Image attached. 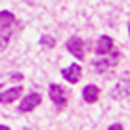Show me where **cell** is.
<instances>
[{
  "label": "cell",
  "mask_w": 130,
  "mask_h": 130,
  "mask_svg": "<svg viewBox=\"0 0 130 130\" xmlns=\"http://www.w3.org/2000/svg\"><path fill=\"white\" fill-rule=\"evenodd\" d=\"M17 27H19V21L15 19L12 12H8V10L0 12V50H4L8 46L10 38L17 31Z\"/></svg>",
  "instance_id": "1"
},
{
  "label": "cell",
  "mask_w": 130,
  "mask_h": 130,
  "mask_svg": "<svg viewBox=\"0 0 130 130\" xmlns=\"http://www.w3.org/2000/svg\"><path fill=\"white\" fill-rule=\"evenodd\" d=\"M130 96V73H124L119 82L115 84V88L111 90V98L113 100H122V98Z\"/></svg>",
  "instance_id": "2"
},
{
  "label": "cell",
  "mask_w": 130,
  "mask_h": 130,
  "mask_svg": "<svg viewBox=\"0 0 130 130\" xmlns=\"http://www.w3.org/2000/svg\"><path fill=\"white\" fill-rule=\"evenodd\" d=\"M119 57H121V54L113 52V56L107 57V59H96V61H94V69H96L100 75H105L109 69H113L115 65L119 63Z\"/></svg>",
  "instance_id": "3"
},
{
  "label": "cell",
  "mask_w": 130,
  "mask_h": 130,
  "mask_svg": "<svg viewBox=\"0 0 130 130\" xmlns=\"http://www.w3.org/2000/svg\"><path fill=\"white\" fill-rule=\"evenodd\" d=\"M50 98H52L54 105L57 109H63L67 105V92L61 88L59 84H50Z\"/></svg>",
  "instance_id": "4"
},
{
  "label": "cell",
  "mask_w": 130,
  "mask_h": 130,
  "mask_svg": "<svg viewBox=\"0 0 130 130\" xmlns=\"http://www.w3.org/2000/svg\"><path fill=\"white\" fill-rule=\"evenodd\" d=\"M67 52H71L77 59H84V42H82L80 37H71L65 44Z\"/></svg>",
  "instance_id": "5"
},
{
  "label": "cell",
  "mask_w": 130,
  "mask_h": 130,
  "mask_svg": "<svg viewBox=\"0 0 130 130\" xmlns=\"http://www.w3.org/2000/svg\"><path fill=\"white\" fill-rule=\"evenodd\" d=\"M40 102H42L40 94L32 92V94H29V96H25L23 100H21L19 111H21V113H29V111H32V109H35L37 105H40Z\"/></svg>",
  "instance_id": "6"
},
{
  "label": "cell",
  "mask_w": 130,
  "mask_h": 130,
  "mask_svg": "<svg viewBox=\"0 0 130 130\" xmlns=\"http://www.w3.org/2000/svg\"><path fill=\"white\" fill-rule=\"evenodd\" d=\"M61 75H63V78H65L67 82H71V84H77V82L80 80L82 69H80V65H78V63H73V65H69L67 69L61 71Z\"/></svg>",
  "instance_id": "7"
},
{
  "label": "cell",
  "mask_w": 130,
  "mask_h": 130,
  "mask_svg": "<svg viewBox=\"0 0 130 130\" xmlns=\"http://www.w3.org/2000/svg\"><path fill=\"white\" fill-rule=\"evenodd\" d=\"M113 52V38L103 35V37L98 38V44H96V54L98 56H105V54Z\"/></svg>",
  "instance_id": "8"
},
{
  "label": "cell",
  "mask_w": 130,
  "mask_h": 130,
  "mask_svg": "<svg viewBox=\"0 0 130 130\" xmlns=\"http://www.w3.org/2000/svg\"><path fill=\"white\" fill-rule=\"evenodd\" d=\"M21 86H13V88H10V90H6V92H2L0 94V103L2 105H8V103H12V102H15L17 98L21 96Z\"/></svg>",
  "instance_id": "9"
},
{
  "label": "cell",
  "mask_w": 130,
  "mask_h": 130,
  "mask_svg": "<svg viewBox=\"0 0 130 130\" xmlns=\"http://www.w3.org/2000/svg\"><path fill=\"white\" fill-rule=\"evenodd\" d=\"M82 98H84L86 103H96L98 98H100V88L94 84H88L84 90H82Z\"/></svg>",
  "instance_id": "10"
},
{
  "label": "cell",
  "mask_w": 130,
  "mask_h": 130,
  "mask_svg": "<svg viewBox=\"0 0 130 130\" xmlns=\"http://www.w3.org/2000/svg\"><path fill=\"white\" fill-rule=\"evenodd\" d=\"M40 46L44 50H52L54 46H56V40H54V37H48V35H44V37L40 38Z\"/></svg>",
  "instance_id": "11"
},
{
  "label": "cell",
  "mask_w": 130,
  "mask_h": 130,
  "mask_svg": "<svg viewBox=\"0 0 130 130\" xmlns=\"http://www.w3.org/2000/svg\"><path fill=\"white\" fill-rule=\"evenodd\" d=\"M12 78L13 80H23V75L21 73H12Z\"/></svg>",
  "instance_id": "12"
},
{
  "label": "cell",
  "mask_w": 130,
  "mask_h": 130,
  "mask_svg": "<svg viewBox=\"0 0 130 130\" xmlns=\"http://www.w3.org/2000/svg\"><path fill=\"white\" fill-rule=\"evenodd\" d=\"M109 130H122V124H119V122H117V124H111Z\"/></svg>",
  "instance_id": "13"
},
{
  "label": "cell",
  "mask_w": 130,
  "mask_h": 130,
  "mask_svg": "<svg viewBox=\"0 0 130 130\" xmlns=\"http://www.w3.org/2000/svg\"><path fill=\"white\" fill-rule=\"evenodd\" d=\"M128 32H130V23H128Z\"/></svg>",
  "instance_id": "14"
}]
</instances>
